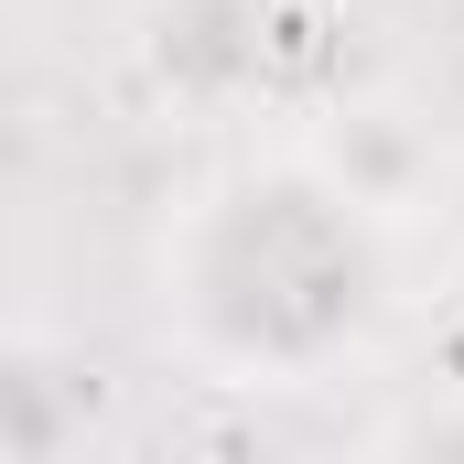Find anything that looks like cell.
Masks as SVG:
<instances>
[{
    "label": "cell",
    "instance_id": "cell-1",
    "mask_svg": "<svg viewBox=\"0 0 464 464\" xmlns=\"http://www.w3.org/2000/svg\"><path fill=\"white\" fill-rule=\"evenodd\" d=\"M140 303L162 356L206 389H335L411 324V206L324 140H248L162 206Z\"/></svg>",
    "mask_w": 464,
    "mask_h": 464
},
{
    "label": "cell",
    "instance_id": "cell-2",
    "mask_svg": "<svg viewBox=\"0 0 464 464\" xmlns=\"http://www.w3.org/2000/svg\"><path fill=\"white\" fill-rule=\"evenodd\" d=\"M378 443L389 454H464V389L432 400V411H411V421H378Z\"/></svg>",
    "mask_w": 464,
    "mask_h": 464
}]
</instances>
